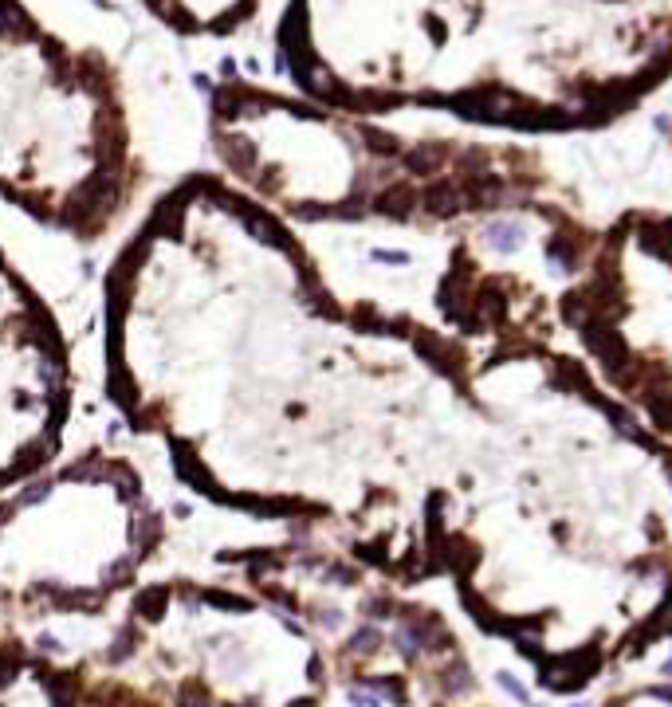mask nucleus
<instances>
[{
  "label": "nucleus",
  "mask_w": 672,
  "mask_h": 707,
  "mask_svg": "<svg viewBox=\"0 0 672 707\" xmlns=\"http://www.w3.org/2000/svg\"><path fill=\"white\" fill-rule=\"evenodd\" d=\"M610 707H617V704H610Z\"/></svg>",
  "instance_id": "f8f14e48"
},
{
  "label": "nucleus",
  "mask_w": 672,
  "mask_h": 707,
  "mask_svg": "<svg viewBox=\"0 0 672 707\" xmlns=\"http://www.w3.org/2000/svg\"><path fill=\"white\" fill-rule=\"evenodd\" d=\"M366 146L374 149V154H381V158H393V154H397V138L385 134V130H366Z\"/></svg>",
  "instance_id": "423d86ee"
},
{
  "label": "nucleus",
  "mask_w": 672,
  "mask_h": 707,
  "mask_svg": "<svg viewBox=\"0 0 672 707\" xmlns=\"http://www.w3.org/2000/svg\"><path fill=\"white\" fill-rule=\"evenodd\" d=\"M448 158H453V146H448V142H425V146H417L413 154L405 158V165H409L413 173H433Z\"/></svg>",
  "instance_id": "20e7f679"
},
{
  "label": "nucleus",
  "mask_w": 672,
  "mask_h": 707,
  "mask_svg": "<svg viewBox=\"0 0 672 707\" xmlns=\"http://www.w3.org/2000/svg\"><path fill=\"white\" fill-rule=\"evenodd\" d=\"M374 259H378V264H385V268H409V252H401V248H378V252H374Z\"/></svg>",
  "instance_id": "6e6552de"
},
{
  "label": "nucleus",
  "mask_w": 672,
  "mask_h": 707,
  "mask_svg": "<svg viewBox=\"0 0 672 707\" xmlns=\"http://www.w3.org/2000/svg\"><path fill=\"white\" fill-rule=\"evenodd\" d=\"M444 688H448V692H468V688H472V676H468L464 664H456V668L444 672Z\"/></svg>",
  "instance_id": "0eeeda50"
},
{
  "label": "nucleus",
  "mask_w": 672,
  "mask_h": 707,
  "mask_svg": "<svg viewBox=\"0 0 672 707\" xmlns=\"http://www.w3.org/2000/svg\"><path fill=\"white\" fill-rule=\"evenodd\" d=\"M381 648V633L378 629H358L354 633V652H374Z\"/></svg>",
  "instance_id": "1a4fd4ad"
},
{
  "label": "nucleus",
  "mask_w": 672,
  "mask_h": 707,
  "mask_svg": "<svg viewBox=\"0 0 672 707\" xmlns=\"http://www.w3.org/2000/svg\"><path fill=\"white\" fill-rule=\"evenodd\" d=\"M547 264L559 275H570V271L578 268V236H570V232H554L547 240Z\"/></svg>",
  "instance_id": "f03ea898"
},
{
  "label": "nucleus",
  "mask_w": 672,
  "mask_h": 707,
  "mask_svg": "<svg viewBox=\"0 0 672 707\" xmlns=\"http://www.w3.org/2000/svg\"><path fill=\"white\" fill-rule=\"evenodd\" d=\"M660 672H664V676H672V656L664 660V668H660Z\"/></svg>",
  "instance_id": "9b49d317"
},
{
  "label": "nucleus",
  "mask_w": 672,
  "mask_h": 707,
  "mask_svg": "<svg viewBox=\"0 0 672 707\" xmlns=\"http://www.w3.org/2000/svg\"><path fill=\"white\" fill-rule=\"evenodd\" d=\"M500 688H507V692L515 695V699H519V704H531V695H527V688L519 680H515V676H507V672H500Z\"/></svg>",
  "instance_id": "9d476101"
},
{
  "label": "nucleus",
  "mask_w": 672,
  "mask_h": 707,
  "mask_svg": "<svg viewBox=\"0 0 672 707\" xmlns=\"http://www.w3.org/2000/svg\"><path fill=\"white\" fill-rule=\"evenodd\" d=\"M421 201H425V208L433 212V217H456L460 208L468 205V196H464V185L460 181H437V185H428V193H421Z\"/></svg>",
  "instance_id": "f257e3e1"
},
{
  "label": "nucleus",
  "mask_w": 672,
  "mask_h": 707,
  "mask_svg": "<svg viewBox=\"0 0 672 707\" xmlns=\"http://www.w3.org/2000/svg\"><path fill=\"white\" fill-rule=\"evenodd\" d=\"M484 244H488L491 252H500V256H511V252L523 248V232L515 228V224H507V220H496V224L484 228Z\"/></svg>",
  "instance_id": "39448f33"
},
{
  "label": "nucleus",
  "mask_w": 672,
  "mask_h": 707,
  "mask_svg": "<svg viewBox=\"0 0 672 707\" xmlns=\"http://www.w3.org/2000/svg\"><path fill=\"white\" fill-rule=\"evenodd\" d=\"M417 201L421 196L409 189V185H390V189H381V196L374 201V208H378L381 217H393V220H405L409 212L417 208Z\"/></svg>",
  "instance_id": "7ed1b4c3"
}]
</instances>
